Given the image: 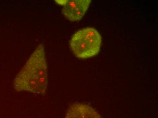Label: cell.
Here are the masks:
<instances>
[{"label":"cell","instance_id":"cell-1","mask_svg":"<svg viewBox=\"0 0 158 118\" xmlns=\"http://www.w3.org/2000/svg\"><path fill=\"white\" fill-rule=\"evenodd\" d=\"M18 92L36 94L46 93L48 85V64L45 48L40 44L27 60L14 81Z\"/></svg>","mask_w":158,"mask_h":118},{"label":"cell","instance_id":"cell-2","mask_svg":"<svg viewBox=\"0 0 158 118\" xmlns=\"http://www.w3.org/2000/svg\"><path fill=\"white\" fill-rule=\"evenodd\" d=\"M102 38L95 28L82 29L73 35L70 47L75 56L80 59L90 58L98 54L101 49Z\"/></svg>","mask_w":158,"mask_h":118},{"label":"cell","instance_id":"cell-3","mask_svg":"<svg viewBox=\"0 0 158 118\" xmlns=\"http://www.w3.org/2000/svg\"><path fill=\"white\" fill-rule=\"evenodd\" d=\"M90 2V0H66L62 14L70 21H80L86 13Z\"/></svg>","mask_w":158,"mask_h":118},{"label":"cell","instance_id":"cell-4","mask_svg":"<svg viewBox=\"0 0 158 118\" xmlns=\"http://www.w3.org/2000/svg\"><path fill=\"white\" fill-rule=\"evenodd\" d=\"M64 118H102L90 105L84 103L71 105L66 112Z\"/></svg>","mask_w":158,"mask_h":118},{"label":"cell","instance_id":"cell-5","mask_svg":"<svg viewBox=\"0 0 158 118\" xmlns=\"http://www.w3.org/2000/svg\"><path fill=\"white\" fill-rule=\"evenodd\" d=\"M56 3H57L59 4L60 5L64 6V4H65L66 1H56Z\"/></svg>","mask_w":158,"mask_h":118}]
</instances>
